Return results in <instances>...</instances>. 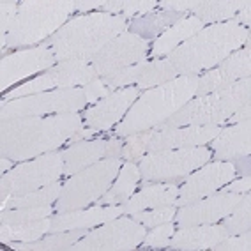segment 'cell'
Here are the masks:
<instances>
[{
	"mask_svg": "<svg viewBox=\"0 0 251 251\" xmlns=\"http://www.w3.org/2000/svg\"><path fill=\"white\" fill-rule=\"evenodd\" d=\"M189 13L182 14V13H172V11H165V9H154L151 13L144 14V16H136V18L127 20V32L136 34V36L154 43L163 32H166L172 25L180 22Z\"/></svg>",
	"mask_w": 251,
	"mask_h": 251,
	"instance_id": "d4e9b609",
	"label": "cell"
},
{
	"mask_svg": "<svg viewBox=\"0 0 251 251\" xmlns=\"http://www.w3.org/2000/svg\"><path fill=\"white\" fill-rule=\"evenodd\" d=\"M20 0H2L0 2V41L5 39L18 16Z\"/></svg>",
	"mask_w": 251,
	"mask_h": 251,
	"instance_id": "d590c367",
	"label": "cell"
},
{
	"mask_svg": "<svg viewBox=\"0 0 251 251\" xmlns=\"http://www.w3.org/2000/svg\"><path fill=\"white\" fill-rule=\"evenodd\" d=\"M122 149H124V138L108 136L106 133H101L98 138L83 140V142H76V144L69 145V147H64L62 180L78 174L87 166L101 161V159L122 157Z\"/></svg>",
	"mask_w": 251,
	"mask_h": 251,
	"instance_id": "9a60e30c",
	"label": "cell"
},
{
	"mask_svg": "<svg viewBox=\"0 0 251 251\" xmlns=\"http://www.w3.org/2000/svg\"><path fill=\"white\" fill-rule=\"evenodd\" d=\"M104 0H75V5H76V13L80 14H89L96 13V11H101Z\"/></svg>",
	"mask_w": 251,
	"mask_h": 251,
	"instance_id": "b9f144b4",
	"label": "cell"
},
{
	"mask_svg": "<svg viewBox=\"0 0 251 251\" xmlns=\"http://www.w3.org/2000/svg\"><path fill=\"white\" fill-rule=\"evenodd\" d=\"M122 163V157H106L68 177L57 202L53 203L55 212L76 211L94 205L110 189Z\"/></svg>",
	"mask_w": 251,
	"mask_h": 251,
	"instance_id": "52a82bcc",
	"label": "cell"
},
{
	"mask_svg": "<svg viewBox=\"0 0 251 251\" xmlns=\"http://www.w3.org/2000/svg\"><path fill=\"white\" fill-rule=\"evenodd\" d=\"M76 14L75 0H20L18 16L5 39L0 41L2 55L7 50L43 45Z\"/></svg>",
	"mask_w": 251,
	"mask_h": 251,
	"instance_id": "5b68a950",
	"label": "cell"
},
{
	"mask_svg": "<svg viewBox=\"0 0 251 251\" xmlns=\"http://www.w3.org/2000/svg\"><path fill=\"white\" fill-rule=\"evenodd\" d=\"M57 64L53 50L46 43L34 48L16 50L9 55H4L0 60V90L2 96L9 92L13 87L23 81L48 71Z\"/></svg>",
	"mask_w": 251,
	"mask_h": 251,
	"instance_id": "7c38bea8",
	"label": "cell"
},
{
	"mask_svg": "<svg viewBox=\"0 0 251 251\" xmlns=\"http://www.w3.org/2000/svg\"><path fill=\"white\" fill-rule=\"evenodd\" d=\"M147 228L131 216H119L99 225L76 241L69 251H133L144 242Z\"/></svg>",
	"mask_w": 251,
	"mask_h": 251,
	"instance_id": "8fae6325",
	"label": "cell"
},
{
	"mask_svg": "<svg viewBox=\"0 0 251 251\" xmlns=\"http://www.w3.org/2000/svg\"><path fill=\"white\" fill-rule=\"evenodd\" d=\"M151 45L152 43L144 37L131 34V32H124L113 41H110L98 55L90 58V64L96 69L98 76L104 78L124 68L135 66L142 60H147Z\"/></svg>",
	"mask_w": 251,
	"mask_h": 251,
	"instance_id": "4fadbf2b",
	"label": "cell"
},
{
	"mask_svg": "<svg viewBox=\"0 0 251 251\" xmlns=\"http://www.w3.org/2000/svg\"><path fill=\"white\" fill-rule=\"evenodd\" d=\"M83 92H85V98H87L89 106H92V104H96L103 98H106V96L112 94V90L104 85L103 80H101L99 76L96 78V80L90 81V83H87V85L83 87Z\"/></svg>",
	"mask_w": 251,
	"mask_h": 251,
	"instance_id": "f35d334b",
	"label": "cell"
},
{
	"mask_svg": "<svg viewBox=\"0 0 251 251\" xmlns=\"http://www.w3.org/2000/svg\"><path fill=\"white\" fill-rule=\"evenodd\" d=\"M228 235L226 228L221 223L211 225H193L177 228L172 235L168 250L182 251H209Z\"/></svg>",
	"mask_w": 251,
	"mask_h": 251,
	"instance_id": "7402d4cb",
	"label": "cell"
},
{
	"mask_svg": "<svg viewBox=\"0 0 251 251\" xmlns=\"http://www.w3.org/2000/svg\"><path fill=\"white\" fill-rule=\"evenodd\" d=\"M175 214H177V207L175 205H163V207H154V209H147V211L135 212V214H131V218L144 225L147 230H151L154 226H157V225L174 221Z\"/></svg>",
	"mask_w": 251,
	"mask_h": 251,
	"instance_id": "e575fe53",
	"label": "cell"
},
{
	"mask_svg": "<svg viewBox=\"0 0 251 251\" xmlns=\"http://www.w3.org/2000/svg\"><path fill=\"white\" fill-rule=\"evenodd\" d=\"M250 250H251V230H248V232L237 233V235H226L211 251H250Z\"/></svg>",
	"mask_w": 251,
	"mask_h": 251,
	"instance_id": "8d00e7d4",
	"label": "cell"
},
{
	"mask_svg": "<svg viewBox=\"0 0 251 251\" xmlns=\"http://www.w3.org/2000/svg\"><path fill=\"white\" fill-rule=\"evenodd\" d=\"M251 4L250 0H198L191 9V16H197L203 25L232 22L235 14Z\"/></svg>",
	"mask_w": 251,
	"mask_h": 251,
	"instance_id": "484cf974",
	"label": "cell"
},
{
	"mask_svg": "<svg viewBox=\"0 0 251 251\" xmlns=\"http://www.w3.org/2000/svg\"><path fill=\"white\" fill-rule=\"evenodd\" d=\"M177 76H179V73L175 71L168 58H154V60H149L147 68L144 69V73L140 75L138 81H136V87L144 92L152 87L163 85L166 81L175 80Z\"/></svg>",
	"mask_w": 251,
	"mask_h": 251,
	"instance_id": "f546056e",
	"label": "cell"
},
{
	"mask_svg": "<svg viewBox=\"0 0 251 251\" xmlns=\"http://www.w3.org/2000/svg\"><path fill=\"white\" fill-rule=\"evenodd\" d=\"M154 9H157V0H124L122 16L126 20H131L136 16H144Z\"/></svg>",
	"mask_w": 251,
	"mask_h": 251,
	"instance_id": "74e56055",
	"label": "cell"
},
{
	"mask_svg": "<svg viewBox=\"0 0 251 251\" xmlns=\"http://www.w3.org/2000/svg\"><path fill=\"white\" fill-rule=\"evenodd\" d=\"M212 161H233L237 157L251 154V119L225 126L209 144Z\"/></svg>",
	"mask_w": 251,
	"mask_h": 251,
	"instance_id": "ffe728a7",
	"label": "cell"
},
{
	"mask_svg": "<svg viewBox=\"0 0 251 251\" xmlns=\"http://www.w3.org/2000/svg\"><path fill=\"white\" fill-rule=\"evenodd\" d=\"M64 180H57V182L45 186V188L30 191V193L18 195V197H11L5 203L0 205L2 211L5 209H20V207H41V205H53L57 202L58 195L62 191Z\"/></svg>",
	"mask_w": 251,
	"mask_h": 251,
	"instance_id": "f1b7e54d",
	"label": "cell"
},
{
	"mask_svg": "<svg viewBox=\"0 0 251 251\" xmlns=\"http://www.w3.org/2000/svg\"><path fill=\"white\" fill-rule=\"evenodd\" d=\"M209 161H212V151L209 145L147 152L138 161L140 175H142L140 186L147 182L184 179Z\"/></svg>",
	"mask_w": 251,
	"mask_h": 251,
	"instance_id": "9c48e42d",
	"label": "cell"
},
{
	"mask_svg": "<svg viewBox=\"0 0 251 251\" xmlns=\"http://www.w3.org/2000/svg\"><path fill=\"white\" fill-rule=\"evenodd\" d=\"M64 151L43 154L28 161L16 163L13 170L2 174L0 179V198L5 203L11 197L30 193L62 179Z\"/></svg>",
	"mask_w": 251,
	"mask_h": 251,
	"instance_id": "ba28073f",
	"label": "cell"
},
{
	"mask_svg": "<svg viewBox=\"0 0 251 251\" xmlns=\"http://www.w3.org/2000/svg\"><path fill=\"white\" fill-rule=\"evenodd\" d=\"M147 64H149V58L135 64V66L121 69V71L113 73V75H108V76L101 78V80H103V83L112 90V92H115V90H119V89H124V87L136 85V81H138L140 75L144 73V69L147 68Z\"/></svg>",
	"mask_w": 251,
	"mask_h": 251,
	"instance_id": "d6a6232c",
	"label": "cell"
},
{
	"mask_svg": "<svg viewBox=\"0 0 251 251\" xmlns=\"http://www.w3.org/2000/svg\"><path fill=\"white\" fill-rule=\"evenodd\" d=\"M140 180H142V175H140L138 163L124 161L110 189L96 203L98 205H124L138 191Z\"/></svg>",
	"mask_w": 251,
	"mask_h": 251,
	"instance_id": "cb8c5ba5",
	"label": "cell"
},
{
	"mask_svg": "<svg viewBox=\"0 0 251 251\" xmlns=\"http://www.w3.org/2000/svg\"><path fill=\"white\" fill-rule=\"evenodd\" d=\"M83 127L81 112L0 121V154L16 163L28 161L64 149Z\"/></svg>",
	"mask_w": 251,
	"mask_h": 251,
	"instance_id": "6da1fadb",
	"label": "cell"
},
{
	"mask_svg": "<svg viewBox=\"0 0 251 251\" xmlns=\"http://www.w3.org/2000/svg\"><path fill=\"white\" fill-rule=\"evenodd\" d=\"M232 22H235L237 25H241V27L250 28L251 27V4H248L246 7H242V9L235 14V18H233Z\"/></svg>",
	"mask_w": 251,
	"mask_h": 251,
	"instance_id": "bcb514c9",
	"label": "cell"
},
{
	"mask_svg": "<svg viewBox=\"0 0 251 251\" xmlns=\"http://www.w3.org/2000/svg\"><path fill=\"white\" fill-rule=\"evenodd\" d=\"M198 0H163L157 2V9L172 11V13H191Z\"/></svg>",
	"mask_w": 251,
	"mask_h": 251,
	"instance_id": "ab89813d",
	"label": "cell"
},
{
	"mask_svg": "<svg viewBox=\"0 0 251 251\" xmlns=\"http://www.w3.org/2000/svg\"><path fill=\"white\" fill-rule=\"evenodd\" d=\"M248 119H251V99H248L246 103L242 104L241 108H237V110H235V113H233L232 117H228V119H226L225 126L237 124V122L248 121Z\"/></svg>",
	"mask_w": 251,
	"mask_h": 251,
	"instance_id": "7bdbcfd3",
	"label": "cell"
},
{
	"mask_svg": "<svg viewBox=\"0 0 251 251\" xmlns=\"http://www.w3.org/2000/svg\"><path fill=\"white\" fill-rule=\"evenodd\" d=\"M89 230H66V232L46 233L36 242H9L11 250L18 251H69V248L80 241Z\"/></svg>",
	"mask_w": 251,
	"mask_h": 251,
	"instance_id": "4316f807",
	"label": "cell"
},
{
	"mask_svg": "<svg viewBox=\"0 0 251 251\" xmlns=\"http://www.w3.org/2000/svg\"><path fill=\"white\" fill-rule=\"evenodd\" d=\"M205 27L197 16H184L180 22L172 25L166 32H163L161 36L157 37L151 45V51H149V60L154 58H165L174 51L175 48H179L184 41H188L189 37H193L197 32H200Z\"/></svg>",
	"mask_w": 251,
	"mask_h": 251,
	"instance_id": "603a6c76",
	"label": "cell"
},
{
	"mask_svg": "<svg viewBox=\"0 0 251 251\" xmlns=\"http://www.w3.org/2000/svg\"><path fill=\"white\" fill-rule=\"evenodd\" d=\"M251 76V43H246L241 50L233 51L214 69L203 73L198 76L197 96H205L211 92H218L237 80Z\"/></svg>",
	"mask_w": 251,
	"mask_h": 251,
	"instance_id": "ac0fdd59",
	"label": "cell"
},
{
	"mask_svg": "<svg viewBox=\"0 0 251 251\" xmlns=\"http://www.w3.org/2000/svg\"><path fill=\"white\" fill-rule=\"evenodd\" d=\"M250 161H251V154L250 156H242V157H237V159H233L237 177H248V175H250Z\"/></svg>",
	"mask_w": 251,
	"mask_h": 251,
	"instance_id": "f6af8a7d",
	"label": "cell"
},
{
	"mask_svg": "<svg viewBox=\"0 0 251 251\" xmlns=\"http://www.w3.org/2000/svg\"><path fill=\"white\" fill-rule=\"evenodd\" d=\"M124 214V205H94L68 212H55L48 233L66 230H90Z\"/></svg>",
	"mask_w": 251,
	"mask_h": 251,
	"instance_id": "d6986e66",
	"label": "cell"
},
{
	"mask_svg": "<svg viewBox=\"0 0 251 251\" xmlns=\"http://www.w3.org/2000/svg\"><path fill=\"white\" fill-rule=\"evenodd\" d=\"M89 106L83 87L76 89H57L41 92L36 96L0 101V121L23 119V117H48L62 113L83 112Z\"/></svg>",
	"mask_w": 251,
	"mask_h": 251,
	"instance_id": "30bf717a",
	"label": "cell"
},
{
	"mask_svg": "<svg viewBox=\"0 0 251 251\" xmlns=\"http://www.w3.org/2000/svg\"><path fill=\"white\" fill-rule=\"evenodd\" d=\"M220 223L226 228L228 235H237V233L251 230V195H242L241 203L228 216H225Z\"/></svg>",
	"mask_w": 251,
	"mask_h": 251,
	"instance_id": "4dcf8cb0",
	"label": "cell"
},
{
	"mask_svg": "<svg viewBox=\"0 0 251 251\" xmlns=\"http://www.w3.org/2000/svg\"><path fill=\"white\" fill-rule=\"evenodd\" d=\"M180 182H182V179L147 182L144 186H140L138 191L124 203V214L131 216L140 211L154 209V207L174 205L177 197H179Z\"/></svg>",
	"mask_w": 251,
	"mask_h": 251,
	"instance_id": "44dd1931",
	"label": "cell"
},
{
	"mask_svg": "<svg viewBox=\"0 0 251 251\" xmlns=\"http://www.w3.org/2000/svg\"><path fill=\"white\" fill-rule=\"evenodd\" d=\"M248 99H251V76L237 80L218 92L195 96L168 121L156 126L154 131H165L182 126H225L226 119L232 117L235 110L241 108Z\"/></svg>",
	"mask_w": 251,
	"mask_h": 251,
	"instance_id": "8992f818",
	"label": "cell"
},
{
	"mask_svg": "<svg viewBox=\"0 0 251 251\" xmlns=\"http://www.w3.org/2000/svg\"><path fill=\"white\" fill-rule=\"evenodd\" d=\"M175 230H177L175 221L157 225L154 228L147 230V235H145L144 242L138 248L140 250H163V248H168Z\"/></svg>",
	"mask_w": 251,
	"mask_h": 251,
	"instance_id": "836d02e7",
	"label": "cell"
},
{
	"mask_svg": "<svg viewBox=\"0 0 251 251\" xmlns=\"http://www.w3.org/2000/svg\"><path fill=\"white\" fill-rule=\"evenodd\" d=\"M197 90L198 76L195 75L177 76L163 85L144 90L133 103V106L127 110L124 119L106 135L126 138L136 133L154 129L156 126L163 124L172 115H175L188 101H191L197 96Z\"/></svg>",
	"mask_w": 251,
	"mask_h": 251,
	"instance_id": "3957f363",
	"label": "cell"
},
{
	"mask_svg": "<svg viewBox=\"0 0 251 251\" xmlns=\"http://www.w3.org/2000/svg\"><path fill=\"white\" fill-rule=\"evenodd\" d=\"M124 32H127V20L122 14L112 16L96 11V13L73 16L45 43L53 50L57 62L76 60V58L90 60L110 41Z\"/></svg>",
	"mask_w": 251,
	"mask_h": 251,
	"instance_id": "277c9868",
	"label": "cell"
},
{
	"mask_svg": "<svg viewBox=\"0 0 251 251\" xmlns=\"http://www.w3.org/2000/svg\"><path fill=\"white\" fill-rule=\"evenodd\" d=\"M142 90L136 85L124 87L110 96L103 98L92 106H87L81 115H83V126L96 129L99 133H108L112 131L119 122L122 121L133 103L140 98Z\"/></svg>",
	"mask_w": 251,
	"mask_h": 251,
	"instance_id": "2e32d148",
	"label": "cell"
},
{
	"mask_svg": "<svg viewBox=\"0 0 251 251\" xmlns=\"http://www.w3.org/2000/svg\"><path fill=\"white\" fill-rule=\"evenodd\" d=\"M237 177L233 161H209L184 177L179 188V197L175 200V207L193 203L200 198L216 193L225 184H228Z\"/></svg>",
	"mask_w": 251,
	"mask_h": 251,
	"instance_id": "5bb4252c",
	"label": "cell"
},
{
	"mask_svg": "<svg viewBox=\"0 0 251 251\" xmlns=\"http://www.w3.org/2000/svg\"><path fill=\"white\" fill-rule=\"evenodd\" d=\"M244 193H216L188 205L177 207L175 225L177 228L193 226V225H211L220 223L225 216H228L241 203Z\"/></svg>",
	"mask_w": 251,
	"mask_h": 251,
	"instance_id": "e0dca14e",
	"label": "cell"
},
{
	"mask_svg": "<svg viewBox=\"0 0 251 251\" xmlns=\"http://www.w3.org/2000/svg\"><path fill=\"white\" fill-rule=\"evenodd\" d=\"M53 205H41V207H20V209H5L0 212V223H28V221H37L48 216H53Z\"/></svg>",
	"mask_w": 251,
	"mask_h": 251,
	"instance_id": "1f68e13d",
	"label": "cell"
},
{
	"mask_svg": "<svg viewBox=\"0 0 251 251\" xmlns=\"http://www.w3.org/2000/svg\"><path fill=\"white\" fill-rule=\"evenodd\" d=\"M246 43H251L250 28L241 27L235 22L205 25L193 37L184 41L179 48H175L166 58L179 73V76H200L214 69Z\"/></svg>",
	"mask_w": 251,
	"mask_h": 251,
	"instance_id": "7a4b0ae2",
	"label": "cell"
},
{
	"mask_svg": "<svg viewBox=\"0 0 251 251\" xmlns=\"http://www.w3.org/2000/svg\"><path fill=\"white\" fill-rule=\"evenodd\" d=\"M251 189V177H235L230 180L228 184H225L223 188H220V193H250Z\"/></svg>",
	"mask_w": 251,
	"mask_h": 251,
	"instance_id": "60d3db41",
	"label": "cell"
},
{
	"mask_svg": "<svg viewBox=\"0 0 251 251\" xmlns=\"http://www.w3.org/2000/svg\"><path fill=\"white\" fill-rule=\"evenodd\" d=\"M122 7H124V0H104V4L99 13L119 16V14H122Z\"/></svg>",
	"mask_w": 251,
	"mask_h": 251,
	"instance_id": "ee69618b",
	"label": "cell"
},
{
	"mask_svg": "<svg viewBox=\"0 0 251 251\" xmlns=\"http://www.w3.org/2000/svg\"><path fill=\"white\" fill-rule=\"evenodd\" d=\"M14 166H16V161L2 156V163H0V172H2V174H7L9 170H13Z\"/></svg>",
	"mask_w": 251,
	"mask_h": 251,
	"instance_id": "7dc6e473",
	"label": "cell"
},
{
	"mask_svg": "<svg viewBox=\"0 0 251 251\" xmlns=\"http://www.w3.org/2000/svg\"><path fill=\"white\" fill-rule=\"evenodd\" d=\"M50 226H51V216L37 221H28V223H0V241H2V244H9V242H36L50 232Z\"/></svg>",
	"mask_w": 251,
	"mask_h": 251,
	"instance_id": "83f0119b",
	"label": "cell"
}]
</instances>
